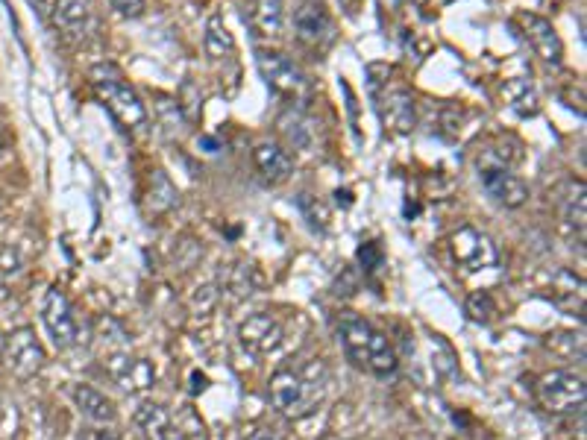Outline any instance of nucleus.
Here are the masks:
<instances>
[{"label":"nucleus","instance_id":"nucleus-28","mask_svg":"<svg viewBox=\"0 0 587 440\" xmlns=\"http://www.w3.org/2000/svg\"><path fill=\"white\" fill-rule=\"evenodd\" d=\"M359 259H362L367 270H379L382 267V250L376 244H364L362 250H359Z\"/></svg>","mask_w":587,"mask_h":440},{"label":"nucleus","instance_id":"nucleus-8","mask_svg":"<svg viewBox=\"0 0 587 440\" xmlns=\"http://www.w3.org/2000/svg\"><path fill=\"white\" fill-rule=\"evenodd\" d=\"M294 36L309 50H329L338 39V30L329 9L320 0H303L294 12Z\"/></svg>","mask_w":587,"mask_h":440},{"label":"nucleus","instance_id":"nucleus-26","mask_svg":"<svg viewBox=\"0 0 587 440\" xmlns=\"http://www.w3.org/2000/svg\"><path fill=\"white\" fill-rule=\"evenodd\" d=\"M467 311H470V317L473 320H491V314L497 311L494 303H491V297L488 294H473L470 297V303H467Z\"/></svg>","mask_w":587,"mask_h":440},{"label":"nucleus","instance_id":"nucleus-1","mask_svg":"<svg viewBox=\"0 0 587 440\" xmlns=\"http://www.w3.org/2000/svg\"><path fill=\"white\" fill-rule=\"evenodd\" d=\"M329 385V370L323 358H309L297 364H285L271 376L268 394L273 408L288 420H306L312 417Z\"/></svg>","mask_w":587,"mask_h":440},{"label":"nucleus","instance_id":"nucleus-18","mask_svg":"<svg viewBox=\"0 0 587 440\" xmlns=\"http://www.w3.org/2000/svg\"><path fill=\"white\" fill-rule=\"evenodd\" d=\"M136 423L147 440H180V435H177V423H174V417L168 414L165 405L141 402L136 411Z\"/></svg>","mask_w":587,"mask_h":440},{"label":"nucleus","instance_id":"nucleus-5","mask_svg":"<svg viewBox=\"0 0 587 440\" xmlns=\"http://www.w3.org/2000/svg\"><path fill=\"white\" fill-rule=\"evenodd\" d=\"M256 65H259L265 83L273 91H279L282 97L303 100L312 88L309 77L303 74V68L279 50H256Z\"/></svg>","mask_w":587,"mask_h":440},{"label":"nucleus","instance_id":"nucleus-22","mask_svg":"<svg viewBox=\"0 0 587 440\" xmlns=\"http://www.w3.org/2000/svg\"><path fill=\"white\" fill-rule=\"evenodd\" d=\"M203 44H206V53H209L212 59H226V56H232V50H235V39H232V33L226 30V24L221 15H212V18L206 21V36H203Z\"/></svg>","mask_w":587,"mask_h":440},{"label":"nucleus","instance_id":"nucleus-3","mask_svg":"<svg viewBox=\"0 0 587 440\" xmlns=\"http://www.w3.org/2000/svg\"><path fill=\"white\" fill-rule=\"evenodd\" d=\"M91 86H94V94L103 100V106L109 109V115L118 121V127L138 130L147 124V109H144L138 91L127 83V77L115 65H94Z\"/></svg>","mask_w":587,"mask_h":440},{"label":"nucleus","instance_id":"nucleus-12","mask_svg":"<svg viewBox=\"0 0 587 440\" xmlns=\"http://www.w3.org/2000/svg\"><path fill=\"white\" fill-rule=\"evenodd\" d=\"M103 367L109 373V379L121 388V391H141V388H150L156 373L153 367L144 361V358H133L127 350L109 352L103 358Z\"/></svg>","mask_w":587,"mask_h":440},{"label":"nucleus","instance_id":"nucleus-19","mask_svg":"<svg viewBox=\"0 0 587 440\" xmlns=\"http://www.w3.org/2000/svg\"><path fill=\"white\" fill-rule=\"evenodd\" d=\"M282 24H285V6H282V0H256L253 27H256L259 36L279 39L282 36Z\"/></svg>","mask_w":587,"mask_h":440},{"label":"nucleus","instance_id":"nucleus-7","mask_svg":"<svg viewBox=\"0 0 587 440\" xmlns=\"http://www.w3.org/2000/svg\"><path fill=\"white\" fill-rule=\"evenodd\" d=\"M42 320H45L47 332L56 344V350H71L80 344V323H77V314L71 300L65 297V291L59 285H53L45 294V303H42Z\"/></svg>","mask_w":587,"mask_h":440},{"label":"nucleus","instance_id":"nucleus-25","mask_svg":"<svg viewBox=\"0 0 587 440\" xmlns=\"http://www.w3.org/2000/svg\"><path fill=\"white\" fill-rule=\"evenodd\" d=\"M21 270V256L12 244H0V279L15 276Z\"/></svg>","mask_w":587,"mask_h":440},{"label":"nucleus","instance_id":"nucleus-16","mask_svg":"<svg viewBox=\"0 0 587 440\" xmlns=\"http://www.w3.org/2000/svg\"><path fill=\"white\" fill-rule=\"evenodd\" d=\"M253 159H256V168H259V174H262V179L268 185H282L294 171L291 153L282 144H276V141H262L256 147V153H253Z\"/></svg>","mask_w":587,"mask_h":440},{"label":"nucleus","instance_id":"nucleus-10","mask_svg":"<svg viewBox=\"0 0 587 440\" xmlns=\"http://www.w3.org/2000/svg\"><path fill=\"white\" fill-rule=\"evenodd\" d=\"M45 361V347H42V341L36 338V332L30 326H21L6 338V367H9L12 376L33 379L45 367Z\"/></svg>","mask_w":587,"mask_h":440},{"label":"nucleus","instance_id":"nucleus-9","mask_svg":"<svg viewBox=\"0 0 587 440\" xmlns=\"http://www.w3.org/2000/svg\"><path fill=\"white\" fill-rule=\"evenodd\" d=\"M452 259L461 264L467 273H479V270H488V267H497L499 253L497 244L479 232L476 226H461L455 229L450 238Z\"/></svg>","mask_w":587,"mask_h":440},{"label":"nucleus","instance_id":"nucleus-21","mask_svg":"<svg viewBox=\"0 0 587 440\" xmlns=\"http://www.w3.org/2000/svg\"><path fill=\"white\" fill-rule=\"evenodd\" d=\"M502 94L508 97V106H511L517 115H523V118H532V115H538V109H541L535 88L529 86L526 80H508L505 88H502Z\"/></svg>","mask_w":587,"mask_h":440},{"label":"nucleus","instance_id":"nucleus-14","mask_svg":"<svg viewBox=\"0 0 587 440\" xmlns=\"http://www.w3.org/2000/svg\"><path fill=\"white\" fill-rule=\"evenodd\" d=\"M482 182L488 188V194L505 209H520L529 203V185L517 174H511L508 168H491L482 174Z\"/></svg>","mask_w":587,"mask_h":440},{"label":"nucleus","instance_id":"nucleus-30","mask_svg":"<svg viewBox=\"0 0 587 440\" xmlns=\"http://www.w3.org/2000/svg\"><path fill=\"white\" fill-rule=\"evenodd\" d=\"M244 440H279V438H276L273 432H268V429H253V432H250Z\"/></svg>","mask_w":587,"mask_h":440},{"label":"nucleus","instance_id":"nucleus-11","mask_svg":"<svg viewBox=\"0 0 587 440\" xmlns=\"http://www.w3.org/2000/svg\"><path fill=\"white\" fill-rule=\"evenodd\" d=\"M238 338H241L244 350L256 352V355H268V352L282 347L285 329H282V323H279L273 314H268V311H256V314H250V317L241 323Z\"/></svg>","mask_w":587,"mask_h":440},{"label":"nucleus","instance_id":"nucleus-29","mask_svg":"<svg viewBox=\"0 0 587 440\" xmlns=\"http://www.w3.org/2000/svg\"><path fill=\"white\" fill-rule=\"evenodd\" d=\"M83 440H118V435L115 432H106V429H91V432L83 435Z\"/></svg>","mask_w":587,"mask_h":440},{"label":"nucleus","instance_id":"nucleus-13","mask_svg":"<svg viewBox=\"0 0 587 440\" xmlns=\"http://www.w3.org/2000/svg\"><path fill=\"white\" fill-rule=\"evenodd\" d=\"M520 24H523V36L529 39L532 50L541 56L543 62H549V65L564 62V44H561V36L555 33L552 21H546L543 15H535V12H523Z\"/></svg>","mask_w":587,"mask_h":440},{"label":"nucleus","instance_id":"nucleus-23","mask_svg":"<svg viewBox=\"0 0 587 440\" xmlns=\"http://www.w3.org/2000/svg\"><path fill=\"white\" fill-rule=\"evenodd\" d=\"M585 188H579V194H573L570 197V203H567V212H564V220H567V226L579 235V241H585Z\"/></svg>","mask_w":587,"mask_h":440},{"label":"nucleus","instance_id":"nucleus-2","mask_svg":"<svg viewBox=\"0 0 587 440\" xmlns=\"http://www.w3.org/2000/svg\"><path fill=\"white\" fill-rule=\"evenodd\" d=\"M338 338H341L347 358L353 361V367H359L376 379H388L397 373L400 358L394 352V344L388 341L385 332H379L359 314H344L338 320Z\"/></svg>","mask_w":587,"mask_h":440},{"label":"nucleus","instance_id":"nucleus-27","mask_svg":"<svg viewBox=\"0 0 587 440\" xmlns=\"http://www.w3.org/2000/svg\"><path fill=\"white\" fill-rule=\"evenodd\" d=\"M112 3V9L118 12V15H124V18H138L141 12H144V3L147 0H109Z\"/></svg>","mask_w":587,"mask_h":440},{"label":"nucleus","instance_id":"nucleus-20","mask_svg":"<svg viewBox=\"0 0 587 440\" xmlns=\"http://www.w3.org/2000/svg\"><path fill=\"white\" fill-rule=\"evenodd\" d=\"M147 203H150V209L156 212V215H162V212H171L177 203H180V191H177V185L168 179L165 171H153L150 174V191H147Z\"/></svg>","mask_w":587,"mask_h":440},{"label":"nucleus","instance_id":"nucleus-4","mask_svg":"<svg viewBox=\"0 0 587 440\" xmlns=\"http://www.w3.org/2000/svg\"><path fill=\"white\" fill-rule=\"evenodd\" d=\"M585 379L567 370L543 373L538 382V399L546 411L552 414H579L585 408Z\"/></svg>","mask_w":587,"mask_h":440},{"label":"nucleus","instance_id":"nucleus-15","mask_svg":"<svg viewBox=\"0 0 587 440\" xmlns=\"http://www.w3.org/2000/svg\"><path fill=\"white\" fill-rule=\"evenodd\" d=\"M379 115L382 124L397 135H406L414 130V100L406 88H391L382 100H379Z\"/></svg>","mask_w":587,"mask_h":440},{"label":"nucleus","instance_id":"nucleus-31","mask_svg":"<svg viewBox=\"0 0 587 440\" xmlns=\"http://www.w3.org/2000/svg\"><path fill=\"white\" fill-rule=\"evenodd\" d=\"M408 3H417V6H423V3H429V0H408Z\"/></svg>","mask_w":587,"mask_h":440},{"label":"nucleus","instance_id":"nucleus-24","mask_svg":"<svg viewBox=\"0 0 587 440\" xmlns=\"http://www.w3.org/2000/svg\"><path fill=\"white\" fill-rule=\"evenodd\" d=\"M300 212H303L306 220H309L315 229H320V232L329 229V212H326V206H323L317 197H312V194H300Z\"/></svg>","mask_w":587,"mask_h":440},{"label":"nucleus","instance_id":"nucleus-6","mask_svg":"<svg viewBox=\"0 0 587 440\" xmlns=\"http://www.w3.org/2000/svg\"><path fill=\"white\" fill-rule=\"evenodd\" d=\"M45 12L56 33L68 42H86L97 30V15L91 0H45Z\"/></svg>","mask_w":587,"mask_h":440},{"label":"nucleus","instance_id":"nucleus-17","mask_svg":"<svg viewBox=\"0 0 587 440\" xmlns=\"http://www.w3.org/2000/svg\"><path fill=\"white\" fill-rule=\"evenodd\" d=\"M74 402L80 408V414L91 420V423H100V426H112L118 420V408L109 396L91 385H74Z\"/></svg>","mask_w":587,"mask_h":440}]
</instances>
